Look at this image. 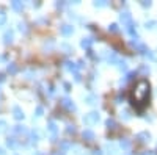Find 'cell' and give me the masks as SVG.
Returning <instances> with one entry per match:
<instances>
[{
    "mask_svg": "<svg viewBox=\"0 0 157 155\" xmlns=\"http://www.w3.org/2000/svg\"><path fill=\"white\" fill-rule=\"evenodd\" d=\"M148 99H149V83L146 80L137 82L135 86L132 88V91H130V103L138 111H141L146 107Z\"/></svg>",
    "mask_w": 157,
    "mask_h": 155,
    "instance_id": "cell-1",
    "label": "cell"
},
{
    "mask_svg": "<svg viewBox=\"0 0 157 155\" xmlns=\"http://www.w3.org/2000/svg\"><path fill=\"white\" fill-rule=\"evenodd\" d=\"M13 111H14V118H16V119H22V118H24V113L21 111L19 107H14V108H13Z\"/></svg>",
    "mask_w": 157,
    "mask_h": 155,
    "instance_id": "cell-2",
    "label": "cell"
},
{
    "mask_svg": "<svg viewBox=\"0 0 157 155\" xmlns=\"http://www.w3.org/2000/svg\"><path fill=\"white\" fill-rule=\"evenodd\" d=\"M3 38H5V42H6V44H8V42H11V41H13V31H11V30H6Z\"/></svg>",
    "mask_w": 157,
    "mask_h": 155,
    "instance_id": "cell-3",
    "label": "cell"
},
{
    "mask_svg": "<svg viewBox=\"0 0 157 155\" xmlns=\"http://www.w3.org/2000/svg\"><path fill=\"white\" fill-rule=\"evenodd\" d=\"M8 146H10V147H13V149H14V147L17 146V143H16V139H14V138H10V139H8Z\"/></svg>",
    "mask_w": 157,
    "mask_h": 155,
    "instance_id": "cell-4",
    "label": "cell"
},
{
    "mask_svg": "<svg viewBox=\"0 0 157 155\" xmlns=\"http://www.w3.org/2000/svg\"><path fill=\"white\" fill-rule=\"evenodd\" d=\"M5 20H6V14H5L3 11H0V25L5 24Z\"/></svg>",
    "mask_w": 157,
    "mask_h": 155,
    "instance_id": "cell-5",
    "label": "cell"
},
{
    "mask_svg": "<svg viewBox=\"0 0 157 155\" xmlns=\"http://www.w3.org/2000/svg\"><path fill=\"white\" fill-rule=\"evenodd\" d=\"M13 8H14V9H22V3H19V2H13Z\"/></svg>",
    "mask_w": 157,
    "mask_h": 155,
    "instance_id": "cell-6",
    "label": "cell"
},
{
    "mask_svg": "<svg viewBox=\"0 0 157 155\" xmlns=\"http://www.w3.org/2000/svg\"><path fill=\"white\" fill-rule=\"evenodd\" d=\"M5 125H6V122H5V121H0V132H2L3 128H5Z\"/></svg>",
    "mask_w": 157,
    "mask_h": 155,
    "instance_id": "cell-7",
    "label": "cell"
},
{
    "mask_svg": "<svg viewBox=\"0 0 157 155\" xmlns=\"http://www.w3.org/2000/svg\"><path fill=\"white\" fill-rule=\"evenodd\" d=\"M36 113H38V116H41V114H43V108H41V107H38Z\"/></svg>",
    "mask_w": 157,
    "mask_h": 155,
    "instance_id": "cell-8",
    "label": "cell"
},
{
    "mask_svg": "<svg viewBox=\"0 0 157 155\" xmlns=\"http://www.w3.org/2000/svg\"><path fill=\"white\" fill-rule=\"evenodd\" d=\"M3 80H5V77H3L2 74H0V82H3Z\"/></svg>",
    "mask_w": 157,
    "mask_h": 155,
    "instance_id": "cell-9",
    "label": "cell"
}]
</instances>
